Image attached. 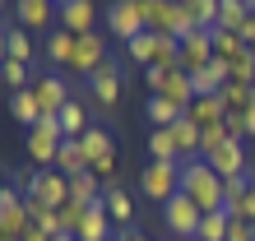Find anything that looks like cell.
Returning a JSON list of instances; mask_svg holds the SVG:
<instances>
[{
  "label": "cell",
  "instance_id": "49",
  "mask_svg": "<svg viewBox=\"0 0 255 241\" xmlns=\"http://www.w3.org/2000/svg\"><path fill=\"white\" fill-rule=\"evenodd\" d=\"M0 241H9V237H0Z\"/></svg>",
  "mask_w": 255,
  "mask_h": 241
},
{
  "label": "cell",
  "instance_id": "22",
  "mask_svg": "<svg viewBox=\"0 0 255 241\" xmlns=\"http://www.w3.org/2000/svg\"><path fill=\"white\" fill-rule=\"evenodd\" d=\"M144 112H148V125H153V130H172L176 120L186 116V107H176L172 98H148V102H144Z\"/></svg>",
  "mask_w": 255,
  "mask_h": 241
},
{
  "label": "cell",
  "instance_id": "30",
  "mask_svg": "<svg viewBox=\"0 0 255 241\" xmlns=\"http://www.w3.org/2000/svg\"><path fill=\"white\" fill-rule=\"evenodd\" d=\"M23 204H28V223H33V228L51 232V237H61V218H56V209H47L42 200H23Z\"/></svg>",
  "mask_w": 255,
  "mask_h": 241
},
{
  "label": "cell",
  "instance_id": "4",
  "mask_svg": "<svg viewBox=\"0 0 255 241\" xmlns=\"http://www.w3.org/2000/svg\"><path fill=\"white\" fill-rule=\"evenodd\" d=\"M139 190L153 204H167L172 195H181V162H148L139 172Z\"/></svg>",
  "mask_w": 255,
  "mask_h": 241
},
{
  "label": "cell",
  "instance_id": "26",
  "mask_svg": "<svg viewBox=\"0 0 255 241\" xmlns=\"http://www.w3.org/2000/svg\"><path fill=\"white\" fill-rule=\"evenodd\" d=\"M148 162H181V148H176L172 130H153L148 134Z\"/></svg>",
  "mask_w": 255,
  "mask_h": 241
},
{
  "label": "cell",
  "instance_id": "36",
  "mask_svg": "<svg viewBox=\"0 0 255 241\" xmlns=\"http://www.w3.org/2000/svg\"><path fill=\"white\" fill-rule=\"evenodd\" d=\"M84 214H88V204H61L56 209V218H61V232H70V237H79V223H84Z\"/></svg>",
  "mask_w": 255,
  "mask_h": 241
},
{
  "label": "cell",
  "instance_id": "50",
  "mask_svg": "<svg viewBox=\"0 0 255 241\" xmlns=\"http://www.w3.org/2000/svg\"><path fill=\"white\" fill-rule=\"evenodd\" d=\"M0 5H5V0H0Z\"/></svg>",
  "mask_w": 255,
  "mask_h": 241
},
{
  "label": "cell",
  "instance_id": "17",
  "mask_svg": "<svg viewBox=\"0 0 255 241\" xmlns=\"http://www.w3.org/2000/svg\"><path fill=\"white\" fill-rule=\"evenodd\" d=\"M47 65H56V74L74 70V33H65V28L47 33Z\"/></svg>",
  "mask_w": 255,
  "mask_h": 241
},
{
  "label": "cell",
  "instance_id": "39",
  "mask_svg": "<svg viewBox=\"0 0 255 241\" xmlns=\"http://www.w3.org/2000/svg\"><path fill=\"white\" fill-rule=\"evenodd\" d=\"M237 218H246L251 228H255V186H251V190L242 195V204H237Z\"/></svg>",
  "mask_w": 255,
  "mask_h": 241
},
{
  "label": "cell",
  "instance_id": "7",
  "mask_svg": "<svg viewBox=\"0 0 255 241\" xmlns=\"http://www.w3.org/2000/svg\"><path fill=\"white\" fill-rule=\"evenodd\" d=\"M88 93H93V102L102 112H112L116 102H121V65H116V60L98 65L93 74H88Z\"/></svg>",
  "mask_w": 255,
  "mask_h": 241
},
{
  "label": "cell",
  "instance_id": "6",
  "mask_svg": "<svg viewBox=\"0 0 255 241\" xmlns=\"http://www.w3.org/2000/svg\"><path fill=\"white\" fill-rule=\"evenodd\" d=\"M200 209H195L186 195H172L167 204H162V228L172 232V241H190V237H200Z\"/></svg>",
  "mask_w": 255,
  "mask_h": 241
},
{
  "label": "cell",
  "instance_id": "25",
  "mask_svg": "<svg viewBox=\"0 0 255 241\" xmlns=\"http://www.w3.org/2000/svg\"><path fill=\"white\" fill-rule=\"evenodd\" d=\"M5 60H33V37H28V28H19V23H9L5 28Z\"/></svg>",
  "mask_w": 255,
  "mask_h": 241
},
{
  "label": "cell",
  "instance_id": "37",
  "mask_svg": "<svg viewBox=\"0 0 255 241\" xmlns=\"http://www.w3.org/2000/svg\"><path fill=\"white\" fill-rule=\"evenodd\" d=\"M186 9H190L195 28H218V0H195V5H186Z\"/></svg>",
  "mask_w": 255,
  "mask_h": 241
},
{
  "label": "cell",
  "instance_id": "13",
  "mask_svg": "<svg viewBox=\"0 0 255 241\" xmlns=\"http://www.w3.org/2000/svg\"><path fill=\"white\" fill-rule=\"evenodd\" d=\"M204 162H209V167H214V172H218L223 181H232V176H246V167H251V158H246V148L237 144V139H228L223 148H214V153H209Z\"/></svg>",
  "mask_w": 255,
  "mask_h": 241
},
{
  "label": "cell",
  "instance_id": "2",
  "mask_svg": "<svg viewBox=\"0 0 255 241\" xmlns=\"http://www.w3.org/2000/svg\"><path fill=\"white\" fill-rule=\"evenodd\" d=\"M61 144H65V130H61V120H56V116H42L37 125L28 130V158H33L42 172L56 167V153H61Z\"/></svg>",
  "mask_w": 255,
  "mask_h": 241
},
{
  "label": "cell",
  "instance_id": "48",
  "mask_svg": "<svg viewBox=\"0 0 255 241\" xmlns=\"http://www.w3.org/2000/svg\"><path fill=\"white\" fill-rule=\"evenodd\" d=\"M251 56H255V42H251Z\"/></svg>",
  "mask_w": 255,
  "mask_h": 241
},
{
  "label": "cell",
  "instance_id": "46",
  "mask_svg": "<svg viewBox=\"0 0 255 241\" xmlns=\"http://www.w3.org/2000/svg\"><path fill=\"white\" fill-rule=\"evenodd\" d=\"M0 195H5V176H0Z\"/></svg>",
  "mask_w": 255,
  "mask_h": 241
},
{
  "label": "cell",
  "instance_id": "44",
  "mask_svg": "<svg viewBox=\"0 0 255 241\" xmlns=\"http://www.w3.org/2000/svg\"><path fill=\"white\" fill-rule=\"evenodd\" d=\"M51 5H56V9H65V5H74V0H51Z\"/></svg>",
  "mask_w": 255,
  "mask_h": 241
},
{
  "label": "cell",
  "instance_id": "3",
  "mask_svg": "<svg viewBox=\"0 0 255 241\" xmlns=\"http://www.w3.org/2000/svg\"><path fill=\"white\" fill-rule=\"evenodd\" d=\"M144 84H148V98H172L176 107H190L195 102V84L186 70H144Z\"/></svg>",
  "mask_w": 255,
  "mask_h": 241
},
{
  "label": "cell",
  "instance_id": "43",
  "mask_svg": "<svg viewBox=\"0 0 255 241\" xmlns=\"http://www.w3.org/2000/svg\"><path fill=\"white\" fill-rule=\"evenodd\" d=\"M51 241H79V237H70V232H61V237H51Z\"/></svg>",
  "mask_w": 255,
  "mask_h": 241
},
{
  "label": "cell",
  "instance_id": "45",
  "mask_svg": "<svg viewBox=\"0 0 255 241\" xmlns=\"http://www.w3.org/2000/svg\"><path fill=\"white\" fill-rule=\"evenodd\" d=\"M5 28H9V23H5V19H0V37H5Z\"/></svg>",
  "mask_w": 255,
  "mask_h": 241
},
{
  "label": "cell",
  "instance_id": "5",
  "mask_svg": "<svg viewBox=\"0 0 255 241\" xmlns=\"http://www.w3.org/2000/svg\"><path fill=\"white\" fill-rule=\"evenodd\" d=\"M102 19H107L112 37H121V42H134L139 33H148V23H144V9H139V0H112V5L102 9Z\"/></svg>",
  "mask_w": 255,
  "mask_h": 241
},
{
  "label": "cell",
  "instance_id": "15",
  "mask_svg": "<svg viewBox=\"0 0 255 241\" xmlns=\"http://www.w3.org/2000/svg\"><path fill=\"white\" fill-rule=\"evenodd\" d=\"M93 19H98V9H93V0H74V5H65V9H56V28H65V33H74V37H84V33H93Z\"/></svg>",
  "mask_w": 255,
  "mask_h": 241
},
{
  "label": "cell",
  "instance_id": "32",
  "mask_svg": "<svg viewBox=\"0 0 255 241\" xmlns=\"http://www.w3.org/2000/svg\"><path fill=\"white\" fill-rule=\"evenodd\" d=\"M218 98L228 102V112H246V107H255V88H251V84H232V79H228V88H223Z\"/></svg>",
  "mask_w": 255,
  "mask_h": 241
},
{
  "label": "cell",
  "instance_id": "35",
  "mask_svg": "<svg viewBox=\"0 0 255 241\" xmlns=\"http://www.w3.org/2000/svg\"><path fill=\"white\" fill-rule=\"evenodd\" d=\"M0 79L9 84V93H19V88H28V84H33V74H28V65H23V60H5V65H0Z\"/></svg>",
  "mask_w": 255,
  "mask_h": 241
},
{
  "label": "cell",
  "instance_id": "18",
  "mask_svg": "<svg viewBox=\"0 0 255 241\" xmlns=\"http://www.w3.org/2000/svg\"><path fill=\"white\" fill-rule=\"evenodd\" d=\"M186 120H195L200 130H209V125H223V120H228V102H223L218 93H214V98H195L190 107H186Z\"/></svg>",
  "mask_w": 255,
  "mask_h": 241
},
{
  "label": "cell",
  "instance_id": "12",
  "mask_svg": "<svg viewBox=\"0 0 255 241\" xmlns=\"http://www.w3.org/2000/svg\"><path fill=\"white\" fill-rule=\"evenodd\" d=\"M204 65H214V28H200V33H190L181 42V70L195 74Z\"/></svg>",
  "mask_w": 255,
  "mask_h": 241
},
{
  "label": "cell",
  "instance_id": "24",
  "mask_svg": "<svg viewBox=\"0 0 255 241\" xmlns=\"http://www.w3.org/2000/svg\"><path fill=\"white\" fill-rule=\"evenodd\" d=\"M56 120H61L65 139H84V134L93 130V125H88V107H84V102H65V112L56 116Z\"/></svg>",
  "mask_w": 255,
  "mask_h": 241
},
{
  "label": "cell",
  "instance_id": "19",
  "mask_svg": "<svg viewBox=\"0 0 255 241\" xmlns=\"http://www.w3.org/2000/svg\"><path fill=\"white\" fill-rule=\"evenodd\" d=\"M79 241H112V218H107V204H88V214L79 223Z\"/></svg>",
  "mask_w": 255,
  "mask_h": 241
},
{
  "label": "cell",
  "instance_id": "47",
  "mask_svg": "<svg viewBox=\"0 0 255 241\" xmlns=\"http://www.w3.org/2000/svg\"><path fill=\"white\" fill-rule=\"evenodd\" d=\"M176 5H195V0H176Z\"/></svg>",
  "mask_w": 255,
  "mask_h": 241
},
{
  "label": "cell",
  "instance_id": "38",
  "mask_svg": "<svg viewBox=\"0 0 255 241\" xmlns=\"http://www.w3.org/2000/svg\"><path fill=\"white\" fill-rule=\"evenodd\" d=\"M228 241H255V228L246 218H228Z\"/></svg>",
  "mask_w": 255,
  "mask_h": 241
},
{
  "label": "cell",
  "instance_id": "8",
  "mask_svg": "<svg viewBox=\"0 0 255 241\" xmlns=\"http://www.w3.org/2000/svg\"><path fill=\"white\" fill-rule=\"evenodd\" d=\"M33 223H28V204H23V195L5 186V195H0V237H9V241H19Z\"/></svg>",
  "mask_w": 255,
  "mask_h": 241
},
{
  "label": "cell",
  "instance_id": "33",
  "mask_svg": "<svg viewBox=\"0 0 255 241\" xmlns=\"http://www.w3.org/2000/svg\"><path fill=\"white\" fill-rule=\"evenodd\" d=\"M228 79H232V84H251V88H255V56H251V47L237 56V60H228Z\"/></svg>",
  "mask_w": 255,
  "mask_h": 241
},
{
  "label": "cell",
  "instance_id": "11",
  "mask_svg": "<svg viewBox=\"0 0 255 241\" xmlns=\"http://www.w3.org/2000/svg\"><path fill=\"white\" fill-rule=\"evenodd\" d=\"M107 42H102V33H84L74 37V70L70 74H93L98 65H107Z\"/></svg>",
  "mask_w": 255,
  "mask_h": 241
},
{
  "label": "cell",
  "instance_id": "27",
  "mask_svg": "<svg viewBox=\"0 0 255 241\" xmlns=\"http://www.w3.org/2000/svg\"><path fill=\"white\" fill-rule=\"evenodd\" d=\"M102 190H107V186H102L93 172L70 176V200H74V204H98V200H102Z\"/></svg>",
  "mask_w": 255,
  "mask_h": 241
},
{
  "label": "cell",
  "instance_id": "20",
  "mask_svg": "<svg viewBox=\"0 0 255 241\" xmlns=\"http://www.w3.org/2000/svg\"><path fill=\"white\" fill-rule=\"evenodd\" d=\"M79 144H84V158H88V172H93L98 162H107V158H116V144H112V134L102 130V125H93V130H88V134H84Z\"/></svg>",
  "mask_w": 255,
  "mask_h": 241
},
{
  "label": "cell",
  "instance_id": "29",
  "mask_svg": "<svg viewBox=\"0 0 255 241\" xmlns=\"http://www.w3.org/2000/svg\"><path fill=\"white\" fill-rule=\"evenodd\" d=\"M251 19V5L246 0H218V28L228 33H242V23Z\"/></svg>",
  "mask_w": 255,
  "mask_h": 241
},
{
  "label": "cell",
  "instance_id": "9",
  "mask_svg": "<svg viewBox=\"0 0 255 241\" xmlns=\"http://www.w3.org/2000/svg\"><path fill=\"white\" fill-rule=\"evenodd\" d=\"M33 93H37V102H42V116H61V112H65V102H74V98H70L65 74H51V70L33 79Z\"/></svg>",
  "mask_w": 255,
  "mask_h": 241
},
{
  "label": "cell",
  "instance_id": "1",
  "mask_svg": "<svg viewBox=\"0 0 255 241\" xmlns=\"http://www.w3.org/2000/svg\"><path fill=\"white\" fill-rule=\"evenodd\" d=\"M181 195L200 209V214H218L223 209V176L209 167L204 158L181 162Z\"/></svg>",
  "mask_w": 255,
  "mask_h": 241
},
{
  "label": "cell",
  "instance_id": "16",
  "mask_svg": "<svg viewBox=\"0 0 255 241\" xmlns=\"http://www.w3.org/2000/svg\"><path fill=\"white\" fill-rule=\"evenodd\" d=\"M102 204H107V218L116 223L121 232H130V223H134V200L116 186V181H107V190H102Z\"/></svg>",
  "mask_w": 255,
  "mask_h": 241
},
{
  "label": "cell",
  "instance_id": "34",
  "mask_svg": "<svg viewBox=\"0 0 255 241\" xmlns=\"http://www.w3.org/2000/svg\"><path fill=\"white\" fill-rule=\"evenodd\" d=\"M195 241H228V214H204Z\"/></svg>",
  "mask_w": 255,
  "mask_h": 241
},
{
  "label": "cell",
  "instance_id": "42",
  "mask_svg": "<svg viewBox=\"0 0 255 241\" xmlns=\"http://www.w3.org/2000/svg\"><path fill=\"white\" fill-rule=\"evenodd\" d=\"M116 241H148V237H144V232H134V228H130V232H121V237H116Z\"/></svg>",
  "mask_w": 255,
  "mask_h": 241
},
{
  "label": "cell",
  "instance_id": "14",
  "mask_svg": "<svg viewBox=\"0 0 255 241\" xmlns=\"http://www.w3.org/2000/svg\"><path fill=\"white\" fill-rule=\"evenodd\" d=\"M14 23L56 33V5H51V0H14Z\"/></svg>",
  "mask_w": 255,
  "mask_h": 241
},
{
  "label": "cell",
  "instance_id": "40",
  "mask_svg": "<svg viewBox=\"0 0 255 241\" xmlns=\"http://www.w3.org/2000/svg\"><path fill=\"white\" fill-rule=\"evenodd\" d=\"M19 241H51V232H42V228H28Z\"/></svg>",
  "mask_w": 255,
  "mask_h": 241
},
{
  "label": "cell",
  "instance_id": "10",
  "mask_svg": "<svg viewBox=\"0 0 255 241\" xmlns=\"http://www.w3.org/2000/svg\"><path fill=\"white\" fill-rule=\"evenodd\" d=\"M28 200H42L47 209L70 204V176H61L56 167H47V172L37 167V181H33V195H28Z\"/></svg>",
  "mask_w": 255,
  "mask_h": 241
},
{
  "label": "cell",
  "instance_id": "28",
  "mask_svg": "<svg viewBox=\"0 0 255 241\" xmlns=\"http://www.w3.org/2000/svg\"><path fill=\"white\" fill-rule=\"evenodd\" d=\"M126 56L134 60V65L153 70V60H158V33H139L134 42H126Z\"/></svg>",
  "mask_w": 255,
  "mask_h": 241
},
{
  "label": "cell",
  "instance_id": "31",
  "mask_svg": "<svg viewBox=\"0 0 255 241\" xmlns=\"http://www.w3.org/2000/svg\"><path fill=\"white\" fill-rule=\"evenodd\" d=\"M246 51V42L237 37V33H228V28H214V60H237Z\"/></svg>",
  "mask_w": 255,
  "mask_h": 241
},
{
  "label": "cell",
  "instance_id": "23",
  "mask_svg": "<svg viewBox=\"0 0 255 241\" xmlns=\"http://www.w3.org/2000/svg\"><path fill=\"white\" fill-rule=\"evenodd\" d=\"M56 172L61 176H84L88 172V158H84V144L79 139H65L61 153H56Z\"/></svg>",
  "mask_w": 255,
  "mask_h": 241
},
{
  "label": "cell",
  "instance_id": "41",
  "mask_svg": "<svg viewBox=\"0 0 255 241\" xmlns=\"http://www.w3.org/2000/svg\"><path fill=\"white\" fill-rule=\"evenodd\" d=\"M242 116H246V139H255V107H246Z\"/></svg>",
  "mask_w": 255,
  "mask_h": 241
},
{
  "label": "cell",
  "instance_id": "21",
  "mask_svg": "<svg viewBox=\"0 0 255 241\" xmlns=\"http://www.w3.org/2000/svg\"><path fill=\"white\" fill-rule=\"evenodd\" d=\"M9 112H14V120H19V125H28V130L42 120V102H37V93H33V84L19 88V93H9Z\"/></svg>",
  "mask_w": 255,
  "mask_h": 241
}]
</instances>
